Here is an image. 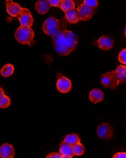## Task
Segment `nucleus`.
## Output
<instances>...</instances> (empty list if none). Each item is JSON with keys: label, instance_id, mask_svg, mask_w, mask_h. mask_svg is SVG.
Returning <instances> with one entry per match:
<instances>
[{"label": "nucleus", "instance_id": "f257e3e1", "mask_svg": "<svg viewBox=\"0 0 126 158\" xmlns=\"http://www.w3.org/2000/svg\"><path fill=\"white\" fill-rule=\"evenodd\" d=\"M55 51L59 55L66 56L76 49L78 45V37L73 32L60 30L52 37Z\"/></svg>", "mask_w": 126, "mask_h": 158}, {"label": "nucleus", "instance_id": "f03ea898", "mask_svg": "<svg viewBox=\"0 0 126 158\" xmlns=\"http://www.w3.org/2000/svg\"><path fill=\"white\" fill-rule=\"evenodd\" d=\"M14 37L17 42L21 44H28L32 46L35 43V33L30 27L21 26L17 29Z\"/></svg>", "mask_w": 126, "mask_h": 158}, {"label": "nucleus", "instance_id": "7ed1b4c3", "mask_svg": "<svg viewBox=\"0 0 126 158\" xmlns=\"http://www.w3.org/2000/svg\"><path fill=\"white\" fill-rule=\"evenodd\" d=\"M42 29L47 35L53 37L60 31L59 21L55 17H49L43 22Z\"/></svg>", "mask_w": 126, "mask_h": 158}, {"label": "nucleus", "instance_id": "20e7f679", "mask_svg": "<svg viewBox=\"0 0 126 158\" xmlns=\"http://www.w3.org/2000/svg\"><path fill=\"white\" fill-rule=\"evenodd\" d=\"M101 82L105 87L111 88L113 89H116L119 85L114 71L108 72L102 75Z\"/></svg>", "mask_w": 126, "mask_h": 158}, {"label": "nucleus", "instance_id": "39448f33", "mask_svg": "<svg viewBox=\"0 0 126 158\" xmlns=\"http://www.w3.org/2000/svg\"><path fill=\"white\" fill-rule=\"evenodd\" d=\"M96 132L99 138L104 140H108L112 138L114 131L113 128L108 123H103L99 126Z\"/></svg>", "mask_w": 126, "mask_h": 158}, {"label": "nucleus", "instance_id": "423d86ee", "mask_svg": "<svg viewBox=\"0 0 126 158\" xmlns=\"http://www.w3.org/2000/svg\"><path fill=\"white\" fill-rule=\"evenodd\" d=\"M17 17L19 19L21 26L31 27L33 24V17L32 16L30 11L27 8H22V12Z\"/></svg>", "mask_w": 126, "mask_h": 158}, {"label": "nucleus", "instance_id": "0eeeda50", "mask_svg": "<svg viewBox=\"0 0 126 158\" xmlns=\"http://www.w3.org/2000/svg\"><path fill=\"white\" fill-rule=\"evenodd\" d=\"M79 13L80 19L81 21H87L92 18L94 13H95V9L90 8L84 4H81L77 8Z\"/></svg>", "mask_w": 126, "mask_h": 158}, {"label": "nucleus", "instance_id": "6e6552de", "mask_svg": "<svg viewBox=\"0 0 126 158\" xmlns=\"http://www.w3.org/2000/svg\"><path fill=\"white\" fill-rule=\"evenodd\" d=\"M6 11L11 17H17L19 13L22 12V8L17 3L14 2L13 0H6Z\"/></svg>", "mask_w": 126, "mask_h": 158}, {"label": "nucleus", "instance_id": "1a4fd4ad", "mask_svg": "<svg viewBox=\"0 0 126 158\" xmlns=\"http://www.w3.org/2000/svg\"><path fill=\"white\" fill-rule=\"evenodd\" d=\"M57 88L59 91L62 93H68L72 88V83L68 78L61 77L59 78L57 82Z\"/></svg>", "mask_w": 126, "mask_h": 158}, {"label": "nucleus", "instance_id": "9d476101", "mask_svg": "<svg viewBox=\"0 0 126 158\" xmlns=\"http://www.w3.org/2000/svg\"><path fill=\"white\" fill-rule=\"evenodd\" d=\"M99 48L103 51H108L113 47L114 40L108 36H102L97 41Z\"/></svg>", "mask_w": 126, "mask_h": 158}, {"label": "nucleus", "instance_id": "9b49d317", "mask_svg": "<svg viewBox=\"0 0 126 158\" xmlns=\"http://www.w3.org/2000/svg\"><path fill=\"white\" fill-rule=\"evenodd\" d=\"M59 153L62 155L63 157H72L75 156L73 146L64 141L60 144Z\"/></svg>", "mask_w": 126, "mask_h": 158}, {"label": "nucleus", "instance_id": "f8f14e48", "mask_svg": "<svg viewBox=\"0 0 126 158\" xmlns=\"http://www.w3.org/2000/svg\"><path fill=\"white\" fill-rule=\"evenodd\" d=\"M0 156L2 158H12L14 156V149L10 144H2L0 148Z\"/></svg>", "mask_w": 126, "mask_h": 158}, {"label": "nucleus", "instance_id": "ddd939ff", "mask_svg": "<svg viewBox=\"0 0 126 158\" xmlns=\"http://www.w3.org/2000/svg\"><path fill=\"white\" fill-rule=\"evenodd\" d=\"M65 16L67 21L70 24H76L81 20L78 9L76 8H72L71 10L66 11L65 12Z\"/></svg>", "mask_w": 126, "mask_h": 158}, {"label": "nucleus", "instance_id": "4468645a", "mask_svg": "<svg viewBox=\"0 0 126 158\" xmlns=\"http://www.w3.org/2000/svg\"><path fill=\"white\" fill-rule=\"evenodd\" d=\"M51 5L46 0H38L35 3V8L39 14H46L48 12Z\"/></svg>", "mask_w": 126, "mask_h": 158}, {"label": "nucleus", "instance_id": "2eb2a0df", "mask_svg": "<svg viewBox=\"0 0 126 158\" xmlns=\"http://www.w3.org/2000/svg\"><path fill=\"white\" fill-rule=\"evenodd\" d=\"M89 98L92 103L96 104L103 100L104 99V94L101 89H93L90 92Z\"/></svg>", "mask_w": 126, "mask_h": 158}, {"label": "nucleus", "instance_id": "dca6fc26", "mask_svg": "<svg viewBox=\"0 0 126 158\" xmlns=\"http://www.w3.org/2000/svg\"><path fill=\"white\" fill-rule=\"evenodd\" d=\"M119 84L126 82V66L121 65L114 71Z\"/></svg>", "mask_w": 126, "mask_h": 158}, {"label": "nucleus", "instance_id": "f3484780", "mask_svg": "<svg viewBox=\"0 0 126 158\" xmlns=\"http://www.w3.org/2000/svg\"><path fill=\"white\" fill-rule=\"evenodd\" d=\"M10 104V99L8 96L4 95V90L1 87L0 89V107L2 109H5L9 106Z\"/></svg>", "mask_w": 126, "mask_h": 158}, {"label": "nucleus", "instance_id": "a211bd4d", "mask_svg": "<svg viewBox=\"0 0 126 158\" xmlns=\"http://www.w3.org/2000/svg\"><path fill=\"white\" fill-rule=\"evenodd\" d=\"M63 141L68 143L69 144H71L73 146L76 144H78V143H80L81 139L77 134L72 133L66 135L65 137V138H64Z\"/></svg>", "mask_w": 126, "mask_h": 158}, {"label": "nucleus", "instance_id": "6ab92c4d", "mask_svg": "<svg viewBox=\"0 0 126 158\" xmlns=\"http://www.w3.org/2000/svg\"><path fill=\"white\" fill-rule=\"evenodd\" d=\"M14 68L13 65L10 64H7L4 66L1 69V75L4 77H8L13 74Z\"/></svg>", "mask_w": 126, "mask_h": 158}, {"label": "nucleus", "instance_id": "aec40b11", "mask_svg": "<svg viewBox=\"0 0 126 158\" xmlns=\"http://www.w3.org/2000/svg\"><path fill=\"white\" fill-rule=\"evenodd\" d=\"M59 8L64 13L72 8H75V2L73 0H63L59 6Z\"/></svg>", "mask_w": 126, "mask_h": 158}, {"label": "nucleus", "instance_id": "412c9836", "mask_svg": "<svg viewBox=\"0 0 126 158\" xmlns=\"http://www.w3.org/2000/svg\"><path fill=\"white\" fill-rule=\"evenodd\" d=\"M73 150H74V153L75 156H82L85 153L84 146L81 143H78V144L73 145Z\"/></svg>", "mask_w": 126, "mask_h": 158}, {"label": "nucleus", "instance_id": "4be33fe9", "mask_svg": "<svg viewBox=\"0 0 126 158\" xmlns=\"http://www.w3.org/2000/svg\"><path fill=\"white\" fill-rule=\"evenodd\" d=\"M83 4L95 9L98 6V0H83Z\"/></svg>", "mask_w": 126, "mask_h": 158}, {"label": "nucleus", "instance_id": "5701e85b", "mask_svg": "<svg viewBox=\"0 0 126 158\" xmlns=\"http://www.w3.org/2000/svg\"><path fill=\"white\" fill-rule=\"evenodd\" d=\"M119 60L121 63L126 64V48L119 53Z\"/></svg>", "mask_w": 126, "mask_h": 158}, {"label": "nucleus", "instance_id": "b1692460", "mask_svg": "<svg viewBox=\"0 0 126 158\" xmlns=\"http://www.w3.org/2000/svg\"><path fill=\"white\" fill-rule=\"evenodd\" d=\"M46 1H48L49 2V4H51L52 6L59 7L61 3L63 0H46Z\"/></svg>", "mask_w": 126, "mask_h": 158}, {"label": "nucleus", "instance_id": "393cba45", "mask_svg": "<svg viewBox=\"0 0 126 158\" xmlns=\"http://www.w3.org/2000/svg\"><path fill=\"white\" fill-rule=\"evenodd\" d=\"M47 158H63V156L61 155L60 153H56V152H54V153H52L51 154L48 155L46 156Z\"/></svg>", "mask_w": 126, "mask_h": 158}, {"label": "nucleus", "instance_id": "a878e982", "mask_svg": "<svg viewBox=\"0 0 126 158\" xmlns=\"http://www.w3.org/2000/svg\"><path fill=\"white\" fill-rule=\"evenodd\" d=\"M114 158H126V153L125 152H120V153H116L113 156Z\"/></svg>", "mask_w": 126, "mask_h": 158}, {"label": "nucleus", "instance_id": "bb28decb", "mask_svg": "<svg viewBox=\"0 0 126 158\" xmlns=\"http://www.w3.org/2000/svg\"><path fill=\"white\" fill-rule=\"evenodd\" d=\"M124 33H125V35L126 36V26H125V31H124Z\"/></svg>", "mask_w": 126, "mask_h": 158}]
</instances>
